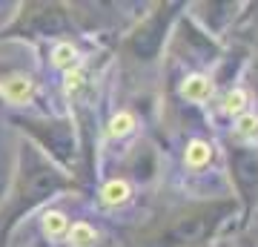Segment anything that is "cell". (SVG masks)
Masks as SVG:
<instances>
[{
    "instance_id": "obj_1",
    "label": "cell",
    "mask_w": 258,
    "mask_h": 247,
    "mask_svg": "<svg viewBox=\"0 0 258 247\" xmlns=\"http://www.w3.org/2000/svg\"><path fill=\"white\" fill-rule=\"evenodd\" d=\"M32 92H35V83L29 75H6L0 81V95L3 101L12 104V107H23V104L32 101Z\"/></svg>"
},
{
    "instance_id": "obj_2",
    "label": "cell",
    "mask_w": 258,
    "mask_h": 247,
    "mask_svg": "<svg viewBox=\"0 0 258 247\" xmlns=\"http://www.w3.org/2000/svg\"><path fill=\"white\" fill-rule=\"evenodd\" d=\"M181 98L189 104H207L212 98V81L207 75H189V78H184Z\"/></svg>"
},
{
    "instance_id": "obj_3",
    "label": "cell",
    "mask_w": 258,
    "mask_h": 247,
    "mask_svg": "<svg viewBox=\"0 0 258 247\" xmlns=\"http://www.w3.org/2000/svg\"><path fill=\"white\" fill-rule=\"evenodd\" d=\"M98 195H101V204H106V207H120L132 199V184L126 178H109Z\"/></svg>"
},
{
    "instance_id": "obj_4",
    "label": "cell",
    "mask_w": 258,
    "mask_h": 247,
    "mask_svg": "<svg viewBox=\"0 0 258 247\" xmlns=\"http://www.w3.org/2000/svg\"><path fill=\"white\" fill-rule=\"evenodd\" d=\"M210 161H212V144L204 141V138H192L184 150V164L189 170H204Z\"/></svg>"
},
{
    "instance_id": "obj_5",
    "label": "cell",
    "mask_w": 258,
    "mask_h": 247,
    "mask_svg": "<svg viewBox=\"0 0 258 247\" xmlns=\"http://www.w3.org/2000/svg\"><path fill=\"white\" fill-rule=\"evenodd\" d=\"M66 244L69 247H95L98 244V230L86 221H75L66 230Z\"/></svg>"
},
{
    "instance_id": "obj_6",
    "label": "cell",
    "mask_w": 258,
    "mask_h": 247,
    "mask_svg": "<svg viewBox=\"0 0 258 247\" xmlns=\"http://www.w3.org/2000/svg\"><path fill=\"white\" fill-rule=\"evenodd\" d=\"M247 110H249V95H247V89L232 86V89L224 92V98H221V112H224V115L238 118V115H244Z\"/></svg>"
},
{
    "instance_id": "obj_7",
    "label": "cell",
    "mask_w": 258,
    "mask_h": 247,
    "mask_svg": "<svg viewBox=\"0 0 258 247\" xmlns=\"http://www.w3.org/2000/svg\"><path fill=\"white\" fill-rule=\"evenodd\" d=\"M135 127H138V118H135L129 110H120V112H115V115L109 118V135L112 138L132 135V132H135Z\"/></svg>"
},
{
    "instance_id": "obj_8",
    "label": "cell",
    "mask_w": 258,
    "mask_h": 247,
    "mask_svg": "<svg viewBox=\"0 0 258 247\" xmlns=\"http://www.w3.org/2000/svg\"><path fill=\"white\" fill-rule=\"evenodd\" d=\"M43 233H46L49 238H60V236H66V230H69V219H66V213H60V210H49V213H43Z\"/></svg>"
},
{
    "instance_id": "obj_9",
    "label": "cell",
    "mask_w": 258,
    "mask_h": 247,
    "mask_svg": "<svg viewBox=\"0 0 258 247\" xmlns=\"http://www.w3.org/2000/svg\"><path fill=\"white\" fill-rule=\"evenodd\" d=\"M52 64L57 66V69H72V66H78V49H75L69 40H63V43H55V49H52Z\"/></svg>"
},
{
    "instance_id": "obj_10",
    "label": "cell",
    "mask_w": 258,
    "mask_h": 247,
    "mask_svg": "<svg viewBox=\"0 0 258 247\" xmlns=\"http://www.w3.org/2000/svg\"><path fill=\"white\" fill-rule=\"evenodd\" d=\"M235 132L241 138H258V112L247 110L244 115L235 118Z\"/></svg>"
},
{
    "instance_id": "obj_11",
    "label": "cell",
    "mask_w": 258,
    "mask_h": 247,
    "mask_svg": "<svg viewBox=\"0 0 258 247\" xmlns=\"http://www.w3.org/2000/svg\"><path fill=\"white\" fill-rule=\"evenodd\" d=\"M63 81H66V92H78L83 86V72L78 66H72V69H66Z\"/></svg>"
}]
</instances>
